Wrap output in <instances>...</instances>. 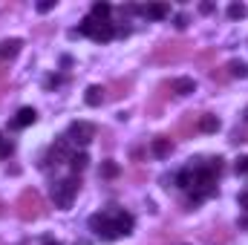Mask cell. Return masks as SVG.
<instances>
[{
    "label": "cell",
    "mask_w": 248,
    "mask_h": 245,
    "mask_svg": "<svg viewBox=\"0 0 248 245\" xmlns=\"http://www.w3.org/2000/svg\"><path fill=\"white\" fill-rule=\"evenodd\" d=\"M15 214H17V219H23V222L41 219V216H44V199H41V193H38L35 187L20 190V196L15 199Z\"/></svg>",
    "instance_id": "obj_1"
},
{
    "label": "cell",
    "mask_w": 248,
    "mask_h": 245,
    "mask_svg": "<svg viewBox=\"0 0 248 245\" xmlns=\"http://www.w3.org/2000/svg\"><path fill=\"white\" fill-rule=\"evenodd\" d=\"M187 52H190V44H185V41H165V44H159L150 52V61L153 63H173V61H182Z\"/></svg>",
    "instance_id": "obj_2"
},
{
    "label": "cell",
    "mask_w": 248,
    "mask_h": 245,
    "mask_svg": "<svg viewBox=\"0 0 248 245\" xmlns=\"http://www.w3.org/2000/svg\"><path fill=\"white\" fill-rule=\"evenodd\" d=\"M78 187H81V176H69V179H61V182L52 184V202H55V208H72V199H75V193H78Z\"/></svg>",
    "instance_id": "obj_3"
},
{
    "label": "cell",
    "mask_w": 248,
    "mask_h": 245,
    "mask_svg": "<svg viewBox=\"0 0 248 245\" xmlns=\"http://www.w3.org/2000/svg\"><path fill=\"white\" fill-rule=\"evenodd\" d=\"M90 228H93V231H95L104 243L119 240V234H116V225H113L110 214H93V216H90Z\"/></svg>",
    "instance_id": "obj_4"
},
{
    "label": "cell",
    "mask_w": 248,
    "mask_h": 245,
    "mask_svg": "<svg viewBox=\"0 0 248 245\" xmlns=\"http://www.w3.org/2000/svg\"><path fill=\"white\" fill-rule=\"evenodd\" d=\"M66 138H69V141H75V144H90V141L95 138V124H90V122H72V124H69Z\"/></svg>",
    "instance_id": "obj_5"
},
{
    "label": "cell",
    "mask_w": 248,
    "mask_h": 245,
    "mask_svg": "<svg viewBox=\"0 0 248 245\" xmlns=\"http://www.w3.org/2000/svg\"><path fill=\"white\" fill-rule=\"evenodd\" d=\"M202 240L208 245H228L231 243V231L225 225H211V228L202 231Z\"/></svg>",
    "instance_id": "obj_6"
},
{
    "label": "cell",
    "mask_w": 248,
    "mask_h": 245,
    "mask_svg": "<svg viewBox=\"0 0 248 245\" xmlns=\"http://www.w3.org/2000/svg\"><path fill=\"white\" fill-rule=\"evenodd\" d=\"M193 133H199V113H187L185 119H179V124H176L179 138H193Z\"/></svg>",
    "instance_id": "obj_7"
},
{
    "label": "cell",
    "mask_w": 248,
    "mask_h": 245,
    "mask_svg": "<svg viewBox=\"0 0 248 245\" xmlns=\"http://www.w3.org/2000/svg\"><path fill=\"white\" fill-rule=\"evenodd\" d=\"M150 153H153L156 159H168V156L173 153V141H170V136H156V138L150 141Z\"/></svg>",
    "instance_id": "obj_8"
},
{
    "label": "cell",
    "mask_w": 248,
    "mask_h": 245,
    "mask_svg": "<svg viewBox=\"0 0 248 245\" xmlns=\"http://www.w3.org/2000/svg\"><path fill=\"white\" fill-rule=\"evenodd\" d=\"M130 87H133V81H130V78H116L110 87H104V92H107V98H110V101H119V98H124V95L130 92Z\"/></svg>",
    "instance_id": "obj_9"
},
{
    "label": "cell",
    "mask_w": 248,
    "mask_h": 245,
    "mask_svg": "<svg viewBox=\"0 0 248 245\" xmlns=\"http://www.w3.org/2000/svg\"><path fill=\"white\" fill-rule=\"evenodd\" d=\"M110 219H113V225H116V234H119V237L133 234V216H130V214H124V211H113V214H110Z\"/></svg>",
    "instance_id": "obj_10"
},
{
    "label": "cell",
    "mask_w": 248,
    "mask_h": 245,
    "mask_svg": "<svg viewBox=\"0 0 248 245\" xmlns=\"http://www.w3.org/2000/svg\"><path fill=\"white\" fill-rule=\"evenodd\" d=\"M49 159H52L55 165H61V162H69V159H72V153H69V138H66V136H63V138H58V141L52 144Z\"/></svg>",
    "instance_id": "obj_11"
},
{
    "label": "cell",
    "mask_w": 248,
    "mask_h": 245,
    "mask_svg": "<svg viewBox=\"0 0 248 245\" xmlns=\"http://www.w3.org/2000/svg\"><path fill=\"white\" fill-rule=\"evenodd\" d=\"M139 12H141L144 17H150V20H165V17L170 15V9H168L165 3H150V6H139Z\"/></svg>",
    "instance_id": "obj_12"
},
{
    "label": "cell",
    "mask_w": 248,
    "mask_h": 245,
    "mask_svg": "<svg viewBox=\"0 0 248 245\" xmlns=\"http://www.w3.org/2000/svg\"><path fill=\"white\" fill-rule=\"evenodd\" d=\"M20 46H23V41H17V38H9V41H3V44H0V63L12 61V58L20 52Z\"/></svg>",
    "instance_id": "obj_13"
},
{
    "label": "cell",
    "mask_w": 248,
    "mask_h": 245,
    "mask_svg": "<svg viewBox=\"0 0 248 245\" xmlns=\"http://www.w3.org/2000/svg\"><path fill=\"white\" fill-rule=\"evenodd\" d=\"M90 38L98 41V44H104V41H113L116 38V29H113V23H95V29L90 32Z\"/></svg>",
    "instance_id": "obj_14"
},
{
    "label": "cell",
    "mask_w": 248,
    "mask_h": 245,
    "mask_svg": "<svg viewBox=\"0 0 248 245\" xmlns=\"http://www.w3.org/2000/svg\"><path fill=\"white\" fill-rule=\"evenodd\" d=\"M165 90H168V84H162L159 90H156V95L144 104V110H147V116H159L162 113V104H165Z\"/></svg>",
    "instance_id": "obj_15"
},
{
    "label": "cell",
    "mask_w": 248,
    "mask_h": 245,
    "mask_svg": "<svg viewBox=\"0 0 248 245\" xmlns=\"http://www.w3.org/2000/svg\"><path fill=\"white\" fill-rule=\"evenodd\" d=\"M168 87H170L176 95H190V92H196V84H193V78H173Z\"/></svg>",
    "instance_id": "obj_16"
},
{
    "label": "cell",
    "mask_w": 248,
    "mask_h": 245,
    "mask_svg": "<svg viewBox=\"0 0 248 245\" xmlns=\"http://www.w3.org/2000/svg\"><path fill=\"white\" fill-rule=\"evenodd\" d=\"M38 122V113L32 110V107H23V110H17V116L12 119V127H29V124Z\"/></svg>",
    "instance_id": "obj_17"
},
{
    "label": "cell",
    "mask_w": 248,
    "mask_h": 245,
    "mask_svg": "<svg viewBox=\"0 0 248 245\" xmlns=\"http://www.w3.org/2000/svg\"><path fill=\"white\" fill-rule=\"evenodd\" d=\"M104 98H107V95H104V87H98V84H93V87L87 90V95H84V101H87L90 107H98Z\"/></svg>",
    "instance_id": "obj_18"
},
{
    "label": "cell",
    "mask_w": 248,
    "mask_h": 245,
    "mask_svg": "<svg viewBox=\"0 0 248 245\" xmlns=\"http://www.w3.org/2000/svg\"><path fill=\"white\" fill-rule=\"evenodd\" d=\"M199 130L202 133H217L219 130V119L211 113H199Z\"/></svg>",
    "instance_id": "obj_19"
},
{
    "label": "cell",
    "mask_w": 248,
    "mask_h": 245,
    "mask_svg": "<svg viewBox=\"0 0 248 245\" xmlns=\"http://www.w3.org/2000/svg\"><path fill=\"white\" fill-rule=\"evenodd\" d=\"M176 184L190 190V187L196 184V170H193V168H187V170H179V173H176Z\"/></svg>",
    "instance_id": "obj_20"
},
{
    "label": "cell",
    "mask_w": 248,
    "mask_h": 245,
    "mask_svg": "<svg viewBox=\"0 0 248 245\" xmlns=\"http://www.w3.org/2000/svg\"><path fill=\"white\" fill-rule=\"evenodd\" d=\"M228 75H231V78H248V63L246 61H231L228 63Z\"/></svg>",
    "instance_id": "obj_21"
},
{
    "label": "cell",
    "mask_w": 248,
    "mask_h": 245,
    "mask_svg": "<svg viewBox=\"0 0 248 245\" xmlns=\"http://www.w3.org/2000/svg\"><path fill=\"white\" fill-rule=\"evenodd\" d=\"M69 165H72V170H75V176L90 165V156L87 153H72V159H69Z\"/></svg>",
    "instance_id": "obj_22"
},
{
    "label": "cell",
    "mask_w": 248,
    "mask_h": 245,
    "mask_svg": "<svg viewBox=\"0 0 248 245\" xmlns=\"http://www.w3.org/2000/svg\"><path fill=\"white\" fill-rule=\"evenodd\" d=\"M122 173V168L116 165V162H101V170H98V176H104V179H116Z\"/></svg>",
    "instance_id": "obj_23"
},
{
    "label": "cell",
    "mask_w": 248,
    "mask_h": 245,
    "mask_svg": "<svg viewBox=\"0 0 248 245\" xmlns=\"http://www.w3.org/2000/svg\"><path fill=\"white\" fill-rule=\"evenodd\" d=\"M110 12H113V6H110V3H101V0H98V3H93V17H95V20H101V23H104V17H107Z\"/></svg>",
    "instance_id": "obj_24"
},
{
    "label": "cell",
    "mask_w": 248,
    "mask_h": 245,
    "mask_svg": "<svg viewBox=\"0 0 248 245\" xmlns=\"http://www.w3.org/2000/svg\"><path fill=\"white\" fill-rule=\"evenodd\" d=\"M208 75H211V81H217V84H225V81L231 78V75H228V66H214Z\"/></svg>",
    "instance_id": "obj_25"
},
{
    "label": "cell",
    "mask_w": 248,
    "mask_h": 245,
    "mask_svg": "<svg viewBox=\"0 0 248 245\" xmlns=\"http://www.w3.org/2000/svg\"><path fill=\"white\" fill-rule=\"evenodd\" d=\"M246 15H248V9L243 3H231V6H228V17H231V20H243Z\"/></svg>",
    "instance_id": "obj_26"
},
{
    "label": "cell",
    "mask_w": 248,
    "mask_h": 245,
    "mask_svg": "<svg viewBox=\"0 0 248 245\" xmlns=\"http://www.w3.org/2000/svg\"><path fill=\"white\" fill-rule=\"evenodd\" d=\"M234 170H237L240 176H248V156H240V159H237V165H234Z\"/></svg>",
    "instance_id": "obj_27"
},
{
    "label": "cell",
    "mask_w": 248,
    "mask_h": 245,
    "mask_svg": "<svg viewBox=\"0 0 248 245\" xmlns=\"http://www.w3.org/2000/svg\"><path fill=\"white\" fill-rule=\"evenodd\" d=\"M187 23H190V17H187L185 12H182V15H176V17H173V26H176V29H185Z\"/></svg>",
    "instance_id": "obj_28"
},
{
    "label": "cell",
    "mask_w": 248,
    "mask_h": 245,
    "mask_svg": "<svg viewBox=\"0 0 248 245\" xmlns=\"http://www.w3.org/2000/svg\"><path fill=\"white\" fill-rule=\"evenodd\" d=\"M52 9H55V0H41V3H38V12H44V15L52 12Z\"/></svg>",
    "instance_id": "obj_29"
},
{
    "label": "cell",
    "mask_w": 248,
    "mask_h": 245,
    "mask_svg": "<svg viewBox=\"0 0 248 245\" xmlns=\"http://www.w3.org/2000/svg\"><path fill=\"white\" fill-rule=\"evenodd\" d=\"M214 9H217V6H214V3H208V0H205V3H199V12H202V15H214Z\"/></svg>",
    "instance_id": "obj_30"
},
{
    "label": "cell",
    "mask_w": 248,
    "mask_h": 245,
    "mask_svg": "<svg viewBox=\"0 0 248 245\" xmlns=\"http://www.w3.org/2000/svg\"><path fill=\"white\" fill-rule=\"evenodd\" d=\"M237 202H240V208H243V211L248 214V190H243V193L237 196Z\"/></svg>",
    "instance_id": "obj_31"
},
{
    "label": "cell",
    "mask_w": 248,
    "mask_h": 245,
    "mask_svg": "<svg viewBox=\"0 0 248 245\" xmlns=\"http://www.w3.org/2000/svg\"><path fill=\"white\" fill-rule=\"evenodd\" d=\"M231 141H234V144H243V141H246V133H243V130H234Z\"/></svg>",
    "instance_id": "obj_32"
},
{
    "label": "cell",
    "mask_w": 248,
    "mask_h": 245,
    "mask_svg": "<svg viewBox=\"0 0 248 245\" xmlns=\"http://www.w3.org/2000/svg\"><path fill=\"white\" fill-rule=\"evenodd\" d=\"M12 150H15L12 141H3V144H0V153H3V156H12Z\"/></svg>",
    "instance_id": "obj_33"
},
{
    "label": "cell",
    "mask_w": 248,
    "mask_h": 245,
    "mask_svg": "<svg viewBox=\"0 0 248 245\" xmlns=\"http://www.w3.org/2000/svg\"><path fill=\"white\" fill-rule=\"evenodd\" d=\"M63 78L61 75H49V78H46V87H49V90H52V87H58V84H61Z\"/></svg>",
    "instance_id": "obj_34"
},
{
    "label": "cell",
    "mask_w": 248,
    "mask_h": 245,
    "mask_svg": "<svg viewBox=\"0 0 248 245\" xmlns=\"http://www.w3.org/2000/svg\"><path fill=\"white\" fill-rule=\"evenodd\" d=\"M240 228H243V231H248V214H246V216H240Z\"/></svg>",
    "instance_id": "obj_35"
},
{
    "label": "cell",
    "mask_w": 248,
    "mask_h": 245,
    "mask_svg": "<svg viewBox=\"0 0 248 245\" xmlns=\"http://www.w3.org/2000/svg\"><path fill=\"white\" fill-rule=\"evenodd\" d=\"M44 245H61V243H55V240H49V237H46V240H44Z\"/></svg>",
    "instance_id": "obj_36"
},
{
    "label": "cell",
    "mask_w": 248,
    "mask_h": 245,
    "mask_svg": "<svg viewBox=\"0 0 248 245\" xmlns=\"http://www.w3.org/2000/svg\"><path fill=\"white\" fill-rule=\"evenodd\" d=\"M246 122H248V110H246Z\"/></svg>",
    "instance_id": "obj_37"
},
{
    "label": "cell",
    "mask_w": 248,
    "mask_h": 245,
    "mask_svg": "<svg viewBox=\"0 0 248 245\" xmlns=\"http://www.w3.org/2000/svg\"><path fill=\"white\" fill-rule=\"evenodd\" d=\"M0 144H3V136H0Z\"/></svg>",
    "instance_id": "obj_38"
},
{
    "label": "cell",
    "mask_w": 248,
    "mask_h": 245,
    "mask_svg": "<svg viewBox=\"0 0 248 245\" xmlns=\"http://www.w3.org/2000/svg\"><path fill=\"white\" fill-rule=\"evenodd\" d=\"M0 208H3V202H0Z\"/></svg>",
    "instance_id": "obj_39"
}]
</instances>
